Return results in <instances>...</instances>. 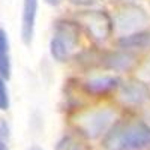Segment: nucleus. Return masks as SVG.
I'll return each mask as SVG.
<instances>
[{"instance_id":"nucleus-5","label":"nucleus","mask_w":150,"mask_h":150,"mask_svg":"<svg viewBox=\"0 0 150 150\" xmlns=\"http://www.w3.org/2000/svg\"><path fill=\"white\" fill-rule=\"evenodd\" d=\"M77 23L81 29L86 30L92 39L98 42H104L111 36L114 32L112 26V18L105 14L104 11H95V9H87L80 11L77 14Z\"/></svg>"},{"instance_id":"nucleus-8","label":"nucleus","mask_w":150,"mask_h":150,"mask_svg":"<svg viewBox=\"0 0 150 150\" xmlns=\"http://www.w3.org/2000/svg\"><path fill=\"white\" fill-rule=\"evenodd\" d=\"M120 80L117 77L111 75H99V77H92L81 84V89L86 95L93 96H104L119 89Z\"/></svg>"},{"instance_id":"nucleus-18","label":"nucleus","mask_w":150,"mask_h":150,"mask_svg":"<svg viewBox=\"0 0 150 150\" xmlns=\"http://www.w3.org/2000/svg\"><path fill=\"white\" fill-rule=\"evenodd\" d=\"M123 3H132V0H123Z\"/></svg>"},{"instance_id":"nucleus-7","label":"nucleus","mask_w":150,"mask_h":150,"mask_svg":"<svg viewBox=\"0 0 150 150\" xmlns=\"http://www.w3.org/2000/svg\"><path fill=\"white\" fill-rule=\"evenodd\" d=\"M117 90L120 101L126 105H143L150 101V87L141 80L129 78L120 83Z\"/></svg>"},{"instance_id":"nucleus-9","label":"nucleus","mask_w":150,"mask_h":150,"mask_svg":"<svg viewBox=\"0 0 150 150\" xmlns=\"http://www.w3.org/2000/svg\"><path fill=\"white\" fill-rule=\"evenodd\" d=\"M39 0H24L23 2V14H21V39L26 45H30L35 36L36 15Z\"/></svg>"},{"instance_id":"nucleus-3","label":"nucleus","mask_w":150,"mask_h":150,"mask_svg":"<svg viewBox=\"0 0 150 150\" xmlns=\"http://www.w3.org/2000/svg\"><path fill=\"white\" fill-rule=\"evenodd\" d=\"M114 119L116 114L111 108L101 107L78 114L75 125L81 135L87 138H98L101 135H105L111 129V126L116 123Z\"/></svg>"},{"instance_id":"nucleus-10","label":"nucleus","mask_w":150,"mask_h":150,"mask_svg":"<svg viewBox=\"0 0 150 150\" xmlns=\"http://www.w3.org/2000/svg\"><path fill=\"white\" fill-rule=\"evenodd\" d=\"M119 48L125 50V51H135V50H144L150 48V32H138V33H132L128 36H120L119 39Z\"/></svg>"},{"instance_id":"nucleus-15","label":"nucleus","mask_w":150,"mask_h":150,"mask_svg":"<svg viewBox=\"0 0 150 150\" xmlns=\"http://www.w3.org/2000/svg\"><path fill=\"white\" fill-rule=\"evenodd\" d=\"M69 2L75 6H80V8H92V6L99 3V0H69Z\"/></svg>"},{"instance_id":"nucleus-11","label":"nucleus","mask_w":150,"mask_h":150,"mask_svg":"<svg viewBox=\"0 0 150 150\" xmlns=\"http://www.w3.org/2000/svg\"><path fill=\"white\" fill-rule=\"evenodd\" d=\"M11 72H12V65H11L8 33L3 29H0V77L8 81L11 78Z\"/></svg>"},{"instance_id":"nucleus-4","label":"nucleus","mask_w":150,"mask_h":150,"mask_svg":"<svg viewBox=\"0 0 150 150\" xmlns=\"http://www.w3.org/2000/svg\"><path fill=\"white\" fill-rule=\"evenodd\" d=\"M149 24V14L146 9L135 3H123L120 5L114 15H112V26L114 32L120 36H128L132 33L143 32Z\"/></svg>"},{"instance_id":"nucleus-14","label":"nucleus","mask_w":150,"mask_h":150,"mask_svg":"<svg viewBox=\"0 0 150 150\" xmlns=\"http://www.w3.org/2000/svg\"><path fill=\"white\" fill-rule=\"evenodd\" d=\"M9 108V93L6 87V80L0 77V111H6Z\"/></svg>"},{"instance_id":"nucleus-13","label":"nucleus","mask_w":150,"mask_h":150,"mask_svg":"<svg viewBox=\"0 0 150 150\" xmlns=\"http://www.w3.org/2000/svg\"><path fill=\"white\" fill-rule=\"evenodd\" d=\"M11 141V129L6 120L0 119V150H11L9 147Z\"/></svg>"},{"instance_id":"nucleus-2","label":"nucleus","mask_w":150,"mask_h":150,"mask_svg":"<svg viewBox=\"0 0 150 150\" xmlns=\"http://www.w3.org/2000/svg\"><path fill=\"white\" fill-rule=\"evenodd\" d=\"M80 39L81 27L77 21L59 20L54 24L53 36L50 41V54L59 63H65L78 50Z\"/></svg>"},{"instance_id":"nucleus-6","label":"nucleus","mask_w":150,"mask_h":150,"mask_svg":"<svg viewBox=\"0 0 150 150\" xmlns=\"http://www.w3.org/2000/svg\"><path fill=\"white\" fill-rule=\"evenodd\" d=\"M137 54L129 53L125 50H117V51H102L98 54L96 65L107 71L114 72H128L137 66Z\"/></svg>"},{"instance_id":"nucleus-12","label":"nucleus","mask_w":150,"mask_h":150,"mask_svg":"<svg viewBox=\"0 0 150 150\" xmlns=\"http://www.w3.org/2000/svg\"><path fill=\"white\" fill-rule=\"evenodd\" d=\"M83 144L78 141L77 137L74 135H65L59 140L56 150H81Z\"/></svg>"},{"instance_id":"nucleus-1","label":"nucleus","mask_w":150,"mask_h":150,"mask_svg":"<svg viewBox=\"0 0 150 150\" xmlns=\"http://www.w3.org/2000/svg\"><path fill=\"white\" fill-rule=\"evenodd\" d=\"M107 150H143L150 147V125L138 120L117 122L104 137Z\"/></svg>"},{"instance_id":"nucleus-16","label":"nucleus","mask_w":150,"mask_h":150,"mask_svg":"<svg viewBox=\"0 0 150 150\" xmlns=\"http://www.w3.org/2000/svg\"><path fill=\"white\" fill-rule=\"evenodd\" d=\"M63 0H45V3L50 5V6H59Z\"/></svg>"},{"instance_id":"nucleus-17","label":"nucleus","mask_w":150,"mask_h":150,"mask_svg":"<svg viewBox=\"0 0 150 150\" xmlns=\"http://www.w3.org/2000/svg\"><path fill=\"white\" fill-rule=\"evenodd\" d=\"M29 150H44V149H42V147H39V146H32Z\"/></svg>"}]
</instances>
